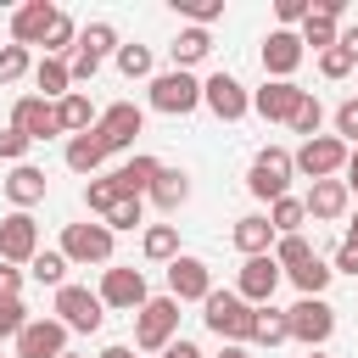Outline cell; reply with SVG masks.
<instances>
[{"label": "cell", "mask_w": 358, "mask_h": 358, "mask_svg": "<svg viewBox=\"0 0 358 358\" xmlns=\"http://www.w3.org/2000/svg\"><path fill=\"white\" fill-rule=\"evenodd\" d=\"M22 73H34V56L22 45H0V84H17Z\"/></svg>", "instance_id": "b9f144b4"}, {"label": "cell", "mask_w": 358, "mask_h": 358, "mask_svg": "<svg viewBox=\"0 0 358 358\" xmlns=\"http://www.w3.org/2000/svg\"><path fill=\"white\" fill-rule=\"evenodd\" d=\"M302 207H308V218H313V224H336V218H347L352 190H347V179H319V185L302 196Z\"/></svg>", "instance_id": "ffe728a7"}, {"label": "cell", "mask_w": 358, "mask_h": 358, "mask_svg": "<svg viewBox=\"0 0 358 358\" xmlns=\"http://www.w3.org/2000/svg\"><path fill=\"white\" fill-rule=\"evenodd\" d=\"M274 224H268V213H246V218H235V252L241 257H268L274 252Z\"/></svg>", "instance_id": "603a6c76"}, {"label": "cell", "mask_w": 358, "mask_h": 358, "mask_svg": "<svg viewBox=\"0 0 358 358\" xmlns=\"http://www.w3.org/2000/svg\"><path fill=\"white\" fill-rule=\"evenodd\" d=\"M67 268H73V263H67L62 252H39V257L28 263V274H34L39 285H50V291H62V285H67Z\"/></svg>", "instance_id": "d590c367"}, {"label": "cell", "mask_w": 358, "mask_h": 358, "mask_svg": "<svg viewBox=\"0 0 358 358\" xmlns=\"http://www.w3.org/2000/svg\"><path fill=\"white\" fill-rule=\"evenodd\" d=\"M207 50H213V34L207 28H179V39L168 45V56H173V67H196V62H207Z\"/></svg>", "instance_id": "83f0119b"}, {"label": "cell", "mask_w": 358, "mask_h": 358, "mask_svg": "<svg viewBox=\"0 0 358 358\" xmlns=\"http://www.w3.org/2000/svg\"><path fill=\"white\" fill-rule=\"evenodd\" d=\"M341 11H347V0H313V11H308V22H302V50H308V45H313L319 56L336 50V45H341Z\"/></svg>", "instance_id": "2e32d148"}, {"label": "cell", "mask_w": 358, "mask_h": 358, "mask_svg": "<svg viewBox=\"0 0 358 358\" xmlns=\"http://www.w3.org/2000/svg\"><path fill=\"white\" fill-rule=\"evenodd\" d=\"M106 162V145H101V134L90 129V134H73L67 140V168L73 173H84V179H95V168Z\"/></svg>", "instance_id": "484cf974"}, {"label": "cell", "mask_w": 358, "mask_h": 358, "mask_svg": "<svg viewBox=\"0 0 358 358\" xmlns=\"http://www.w3.org/2000/svg\"><path fill=\"white\" fill-rule=\"evenodd\" d=\"M308 358H324V352H308Z\"/></svg>", "instance_id": "91938a15"}, {"label": "cell", "mask_w": 358, "mask_h": 358, "mask_svg": "<svg viewBox=\"0 0 358 358\" xmlns=\"http://www.w3.org/2000/svg\"><path fill=\"white\" fill-rule=\"evenodd\" d=\"M78 50V22L67 17V11H56V22H50V34H45V56H73Z\"/></svg>", "instance_id": "836d02e7"}, {"label": "cell", "mask_w": 358, "mask_h": 358, "mask_svg": "<svg viewBox=\"0 0 358 358\" xmlns=\"http://www.w3.org/2000/svg\"><path fill=\"white\" fill-rule=\"evenodd\" d=\"M11 129H22L28 140H56V134H62V123H56V101L17 95V106H11Z\"/></svg>", "instance_id": "ac0fdd59"}, {"label": "cell", "mask_w": 358, "mask_h": 358, "mask_svg": "<svg viewBox=\"0 0 358 358\" xmlns=\"http://www.w3.org/2000/svg\"><path fill=\"white\" fill-rule=\"evenodd\" d=\"M140 224H145V201H140V196H123V201L106 213V229H112V235H117V229H140Z\"/></svg>", "instance_id": "60d3db41"}, {"label": "cell", "mask_w": 358, "mask_h": 358, "mask_svg": "<svg viewBox=\"0 0 358 358\" xmlns=\"http://www.w3.org/2000/svg\"><path fill=\"white\" fill-rule=\"evenodd\" d=\"M352 67H358V62H352V56H347V50H341V45H336V50H324V56H319V73H324V78H347V73H352Z\"/></svg>", "instance_id": "c3c4849f"}, {"label": "cell", "mask_w": 358, "mask_h": 358, "mask_svg": "<svg viewBox=\"0 0 358 358\" xmlns=\"http://www.w3.org/2000/svg\"><path fill=\"white\" fill-rule=\"evenodd\" d=\"M347 241H352V246H358V213H352V218H347Z\"/></svg>", "instance_id": "6f0895ef"}, {"label": "cell", "mask_w": 358, "mask_h": 358, "mask_svg": "<svg viewBox=\"0 0 358 358\" xmlns=\"http://www.w3.org/2000/svg\"><path fill=\"white\" fill-rule=\"evenodd\" d=\"M34 84H39V101H62V95H73V67L62 56H45V62H34Z\"/></svg>", "instance_id": "d4e9b609"}, {"label": "cell", "mask_w": 358, "mask_h": 358, "mask_svg": "<svg viewBox=\"0 0 358 358\" xmlns=\"http://www.w3.org/2000/svg\"><path fill=\"white\" fill-rule=\"evenodd\" d=\"M140 252H145L151 263H173V257H179V229H173V224H145Z\"/></svg>", "instance_id": "4dcf8cb0"}, {"label": "cell", "mask_w": 358, "mask_h": 358, "mask_svg": "<svg viewBox=\"0 0 358 358\" xmlns=\"http://www.w3.org/2000/svg\"><path fill=\"white\" fill-rule=\"evenodd\" d=\"M50 313H56L67 330H78V336H95V330H101V319H106V302H101V291H90V285H62Z\"/></svg>", "instance_id": "52a82bcc"}, {"label": "cell", "mask_w": 358, "mask_h": 358, "mask_svg": "<svg viewBox=\"0 0 358 358\" xmlns=\"http://www.w3.org/2000/svg\"><path fill=\"white\" fill-rule=\"evenodd\" d=\"M101 358H134V347H123V341H117V347H101Z\"/></svg>", "instance_id": "9f6ffc18"}, {"label": "cell", "mask_w": 358, "mask_h": 358, "mask_svg": "<svg viewBox=\"0 0 358 358\" xmlns=\"http://www.w3.org/2000/svg\"><path fill=\"white\" fill-rule=\"evenodd\" d=\"M291 173H296V157H291L285 145H263V151L252 157V168H246V190L274 207L280 196H291Z\"/></svg>", "instance_id": "7a4b0ae2"}, {"label": "cell", "mask_w": 358, "mask_h": 358, "mask_svg": "<svg viewBox=\"0 0 358 358\" xmlns=\"http://www.w3.org/2000/svg\"><path fill=\"white\" fill-rule=\"evenodd\" d=\"M34 257H39V224H34V213H6L0 218V263L28 268Z\"/></svg>", "instance_id": "4fadbf2b"}, {"label": "cell", "mask_w": 358, "mask_h": 358, "mask_svg": "<svg viewBox=\"0 0 358 358\" xmlns=\"http://www.w3.org/2000/svg\"><path fill=\"white\" fill-rule=\"evenodd\" d=\"M67 352V324L62 319H28L17 336V358H62Z\"/></svg>", "instance_id": "d6986e66"}, {"label": "cell", "mask_w": 358, "mask_h": 358, "mask_svg": "<svg viewBox=\"0 0 358 358\" xmlns=\"http://www.w3.org/2000/svg\"><path fill=\"white\" fill-rule=\"evenodd\" d=\"M6 196H11V207H17V213L39 207V201H45V168H34V162H17V168L6 173Z\"/></svg>", "instance_id": "cb8c5ba5"}, {"label": "cell", "mask_w": 358, "mask_h": 358, "mask_svg": "<svg viewBox=\"0 0 358 358\" xmlns=\"http://www.w3.org/2000/svg\"><path fill=\"white\" fill-rule=\"evenodd\" d=\"M218 358H252V352H246V347H224Z\"/></svg>", "instance_id": "680465c9"}, {"label": "cell", "mask_w": 358, "mask_h": 358, "mask_svg": "<svg viewBox=\"0 0 358 358\" xmlns=\"http://www.w3.org/2000/svg\"><path fill=\"white\" fill-rule=\"evenodd\" d=\"M62 257L67 263H101V268H112V229L106 224H67L62 229Z\"/></svg>", "instance_id": "9c48e42d"}, {"label": "cell", "mask_w": 358, "mask_h": 358, "mask_svg": "<svg viewBox=\"0 0 358 358\" xmlns=\"http://www.w3.org/2000/svg\"><path fill=\"white\" fill-rule=\"evenodd\" d=\"M112 62H117L123 78H151V50H145V45H117Z\"/></svg>", "instance_id": "ab89813d"}, {"label": "cell", "mask_w": 358, "mask_h": 358, "mask_svg": "<svg viewBox=\"0 0 358 358\" xmlns=\"http://www.w3.org/2000/svg\"><path fill=\"white\" fill-rule=\"evenodd\" d=\"M302 84L296 78H263V90H252V112L263 117V123H291L296 117V106H302Z\"/></svg>", "instance_id": "30bf717a"}, {"label": "cell", "mask_w": 358, "mask_h": 358, "mask_svg": "<svg viewBox=\"0 0 358 358\" xmlns=\"http://www.w3.org/2000/svg\"><path fill=\"white\" fill-rule=\"evenodd\" d=\"M291 157H296V173H308V179L319 185V179H336V173H347V157H352V145H347V140H336V134H313V140H302Z\"/></svg>", "instance_id": "5b68a950"}, {"label": "cell", "mask_w": 358, "mask_h": 358, "mask_svg": "<svg viewBox=\"0 0 358 358\" xmlns=\"http://www.w3.org/2000/svg\"><path fill=\"white\" fill-rule=\"evenodd\" d=\"M56 123H62V134H90L95 129V106H90V95H62L56 101Z\"/></svg>", "instance_id": "f1b7e54d"}, {"label": "cell", "mask_w": 358, "mask_h": 358, "mask_svg": "<svg viewBox=\"0 0 358 358\" xmlns=\"http://www.w3.org/2000/svg\"><path fill=\"white\" fill-rule=\"evenodd\" d=\"M336 280V268L324 263V257H313V263H302V268H291V285L302 291V296H324V285Z\"/></svg>", "instance_id": "e575fe53"}, {"label": "cell", "mask_w": 358, "mask_h": 358, "mask_svg": "<svg viewBox=\"0 0 358 358\" xmlns=\"http://www.w3.org/2000/svg\"><path fill=\"white\" fill-rule=\"evenodd\" d=\"M117 45H123V39H117L112 22H84V28H78V50H90V56H101V62L117 56Z\"/></svg>", "instance_id": "1f68e13d"}, {"label": "cell", "mask_w": 358, "mask_h": 358, "mask_svg": "<svg viewBox=\"0 0 358 358\" xmlns=\"http://www.w3.org/2000/svg\"><path fill=\"white\" fill-rule=\"evenodd\" d=\"M280 274H285V268L274 263V252H268V257H246L241 274H235V291H241L252 308H268L274 291H280Z\"/></svg>", "instance_id": "9a60e30c"}, {"label": "cell", "mask_w": 358, "mask_h": 358, "mask_svg": "<svg viewBox=\"0 0 358 358\" xmlns=\"http://www.w3.org/2000/svg\"><path fill=\"white\" fill-rule=\"evenodd\" d=\"M302 56H308V50H302V34H296V28H274V34L263 39V73H268V78H291V73L302 67Z\"/></svg>", "instance_id": "e0dca14e"}, {"label": "cell", "mask_w": 358, "mask_h": 358, "mask_svg": "<svg viewBox=\"0 0 358 358\" xmlns=\"http://www.w3.org/2000/svg\"><path fill=\"white\" fill-rule=\"evenodd\" d=\"M319 123H324V106H319V95H302V106H296L291 129H296L302 140H313V134H319Z\"/></svg>", "instance_id": "7bdbcfd3"}, {"label": "cell", "mask_w": 358, "mask_h": 358, "mask_svg": "<svg viewBox=\"0 0 358 358\" xmlns=\"http://www.w3.org/2000/svg\"><path fill=\"white\" fill-rule=\"evenodd\" d=\"M22 330H28V308H22V296L0 302V341H17Z\"/></svg>", "instance_id": "ee69618b"}, {"label": "cell", "mask_w": 358, "mask_h": 358, "mask_svg": "<svg viewBox=\"0 0 358 358\" xmlns=\"http://www.w3.org/2000/svg\"><path fill=\"white\" fill-rule=\"evenodd\" d=\"M347 190L358 196V145H352V157H347Z\"/></svg>", "instance_id": "11a10c76"}, {"label": "cell", "mask_w": 358, "mask_h": 358, "mask_svg": "<svg viewBox=\"0 0 358 358\" xmlns=\"http://www.w3.org/2000/svg\"><path fill=\"white\" fill-rule=\"evenodd\" d=\"M140 129H145V112H140L134 101H112V106H106V112L95 117V134H101L106 157H112V151H129Z\"/></svg>", "instance_id": "8fae6325"}, {"label": "cell", "mask_w": 358, "mask_h": 358, "mask_svg": "<svg viewBox=\"0 0 358 358\" xmlns=\"http://www.w3.org/2000/svg\"><path fill=\"white\" fill-rule=\"evenodd\" d=\"M117 201H123V196H117V185H112V173H95V179L84 185V207H90V213H101V218H106V213H112Z\"/></svg>", "instance_id": "8d00e7d4"}, {"label": "cell", "mask_w": 358, "mask_h": 358, "mask_svg": "<svg viewBox=\"0 0 358 358\" xmlns=\"http://www.w3.org/2000/svg\"><path fill=\"white\" fill-rule=\"evenodd\" d=\"M285 319H291V341H302L308 352H319L330 341V330H336V308L324 296H296L285 308Z\"/></svg>", "instance_id": "8992f818"}, {"label": "cell", "mask_w": 358, "mask_h": 358, "mask_svg": "<svg viewBox=\"0 0 358 358\" xmlns=\"http://www.w3.org/2000/svg\"><path fill=\"white\" fill-rule=\"evenodd\" d=\"M168 341H179V302L173 296H151L134 313V347L140 352H162Z\"/></svg>", "instance_id": "277c9868"}, {"label": "cell", "mask_w": 358, "mask_h": 358, "mask_svg": "<svg viewBox=\"0 0 358 358\" xmlns=\"http://www.w3.org/2000/svg\"><path fill=\"white\" fill-rule=\"evenodd\" d=\"M179 17H190V28H207V22H218L224 17V0H168Z\"/></svg>", "instance_id": "f35d334b"}, {"label": "cell", "mask_w": 358, "mask_h": 358, "mask_svg": "<svg viewBox=\"0 0 358 358\" xmlns=\"http://www.w3.org/2000/svg\"><path fill=\"white\" fill-rule=\"evenodd\" d=\"M330 268H336V274H358V246H352V241H341V246H336V263H330Z\"/></svg>", "instance_id": "816d5d0a"}, {"label": "cell", "mask_w": 358, "mask_h": 358, "mask_svg": "<svg viewBox=\"0 0 358 358\" xmlns=\"http://www.w3.org/2000/svg\"><path fill=\"white\" fill-rule=\"evenodd\" d=\"M336 140H347V145H358V95L336 106Z\"/></svg>", "instance_id": "bcb514c9"}, {"label": "cell", "mask_w": 358, "mask_h": 358, "mask_svg": "<svg viewBox=\"0 0 358 358\" xmlns=\"http://www.w3.org/2000/svg\"><path fill=\"white\" fill-rule=\"evenodd\" d=\"M157 358H201V347H196V341H185V336H179V341H168V347H162V352H157Z\"/></svg>", "instance_id": "f5cc1de1"}, {"label": "cell", "mask_w": 358, "mask_h": 358, "mask_svg": "<svg viewBox=\"0 0 358 358\" xmlns=\"http://www.w3.org/2000/svg\"><path fill=\"white\" fill-rule=\"evenodd\" d=\"M101 302H106V308H123V313H140V308L151 302L145 274L129 268V263H112V268L101 274Z\"/></svg>", "instance_id": "7c38bea8"}, {"label": "cell", "mask_w": 358, "mask_h": 358, "mask_svg": "<svg viewBox=\"0 0 358 358\" xmlns=\"http://www.w3.org/2000/svg\"><path fill=\"white\" fill-rule=\"evenodd\" d=\"M308 11H313V0H280V6H274L280 28H302V22H308Z\"/></svg>", "instance_id": "7dc6e473"}, {"label": "cell", "mask_w": 358, "mask_h": 358, "mask_svg": "<svg viewBox=\"0 0 358 358\" xmlns=\"http://www.w3.org/2000/svg\"><path fill=\"white\" fill-rule=\"evenodd\" d=\"M28 145H34V140H28L22 129H0V162H11V168H17V162L28 157Z\"/></svg>", "instance_id": "f6af8a7d"}, {"label": "cell", "mask_w": 358, "mask_h": 358, "mask_svg": "<svg viewBox=\"0 0 358 358\" xmlns=\"http://www.w3.org/2000/svg\"><path fill=\"white\" fill-rule=\"evenodd\" d=\"M341 50H347V56L358 62V28H341Z\"/></svg>", "instance_id": "db71d44e"}, {"label": "cell", "mask_w": 358, "mask_h": 358, "mask_svg": "<svg viewBox=\"0 0 358 358\" xmlns=\"http://www.w3.org/2000/svg\"><path fill=\"white\" fill-rule=\"evenodd\" d=\"M157 173H162V162L157 157H145V151H134L123 168H112V185H117V196H151V185H157Z\"/></svg>", "instance_id": "7402d4cb"}, {"label": "cell", "mask_w": 358, "mask_h": 358, "mask_svg": "<svg viewBox=\"0 0 358 358\" xmlns=\"http://www.w3.org/2000/svg\"><path fill=\"white\" fill-rule=\"evenodd\" d=\"M67 67H73V84H90V78L101 73V56H90V50H73V62H67Z\"/></svg>", "instance_id": "681fc988"}, {"label": "cell", "mask_w": 358, "mask_h": 358, "mask_svg": "<svg viewBox=\"0 0 358 358\" xmlns=\"http://www.w3.org/2000/svg\"><path fill=\"white\" fill-rule=\"evenodd\" d=\"M62 358H78V352H62Z\"/></svg>", "instance_id": "94428289"}, {"label": "cell", "mask_w": 358, "mask_h": 358, "mask_svg": "<svg viewBox=\"0 0 358 358\" xmlns=\"http://www.w3.org/2000/svg\"><path fill=\"white\" fill-rule=\"evenodd\" d=\"M201 319H207V330H213L224 347H241V341H252V319H257V308H252L241 291H213V296L201 302Z\"/></svg>", "instance_id": "6da1fadb"}, {"label": "cell", "mask_w": 358, "mask_h": 358, "mask_svg": "<svg viewBox=\"0 0 358 358\" xmlns=\"http://www.w3.org/2000/svg\"><path fill=\"white\" fill-rule=\"evenodd\" d=\"M151 106L168 112V117H190L201 106V78L185 73V67H168V73H151Z\"/></svg>", "instance_id": "3957f363"}, {"label": "cell", "mask_w": 358, "mask_h": 358, "mask_svg": "<svg viewBox=\"0 0 358 358\" xmlns=\"http://www.w3.org/2000/svg\"><path fill=\"white\" fill-rule=\"evenodd\" d=\"M151 201H157L162 213H179V207L190 201V173H185V168H162L157 185H151Z\"/></svg>", "instance_id": "4316f807"}, {"label": "cell", "mask_w": 358, "mask_h": 358, "mask_svg": "<svg viewBox=\"0 0 358 358\" xmlns=\"http://www.w3.org/2000/svg\"><path fill=\"white\" fill-rule=\"evenodd\" d=\"M274 263L291 274V268H302V263H313V246H308V235H280L274 241Z\"/></svg>", "instance_id": "74e56055"}, {"label": "cell", "mask_w": 358, "mask_h": 358, "mask_svg": "<svg viewBox=\"0 0 358 358\" xmlns=\"http://www.w3.org/2000/svg\"><path fill=\"white\" fill-rule=\"evenodd\" d=\"M168 296H173V302H207V296H213V268H207L201 257L179 252V257L168 263Z\"/></svg>", "instance_id": "5bb4252c"}, {"label": "cell", "mask_w": 358, "mask_h": 358, "mask_svg": "<svg viewBox=\"0 0 358 358\" xmlns=\"http://www.w3.org/2000/svg\"><path fill=\"white\" fill-rule=\"evenodd\" d=\"M252 341L257 347H280V341H291V319L268 302V308H257V319H252Z\"/></svg>", "instance_id": "f546056e"}, {"label": "cell", "mask_w": 358, "mask_h": 358, "mask_svg": "<svg viewBox=\"0 0 358 358\" xmlns=\"http://www.w3.org/2000/svg\"><path fill=\"white\" fill-rule=\"evenodd\" d=\"M201 106H207L218 123H241V117L252 112V90H246L235 73H213V78H201Z\"/></svg>", "instance_id": "ba28073f"}, {"label": "cell", "mask_w": 358, "mask_h": 358, "mask_svg": "<svg viewBox=\"0 0 358 358\" xmlns=\"http://www.w3.org/2000/svg\"><path fill=\"white\" fill-rule=\"evenodd\" d=\"M50 22H56V6L50 0H28V6H17L11 11V45H45V34H50Z\"/></svg>", "instance_id": "44dd1931"}, {"label": "cell", "mask_w": 358, "mask_h": 358, "mask_svg": "<svg viewBox=\"0 0 358 358\" xmlns=\"http://www.w3.org/2000/svg\"><path fill=\"white\" fill-rule=\"evenodd\" d=\"M268 224H274V235H302V224H308L302 196H280V201L268 207Z\"/></svg>", "instance_id": "d6a6232c"}, {"label": "cell", "mask_w": 358, "mask_h": 358, "mask_svg": "<svg viewBox=\"0 0 358 358\" xmlns=\"http://www.w3.org/2000/svg\"><path fill=\"white\" fill-rule=\"evenodd\" d=\"M11 296H22V268L0 263V302H11Z\"/></svg>", "instance_id": "f907efd6"}]
</instances>
